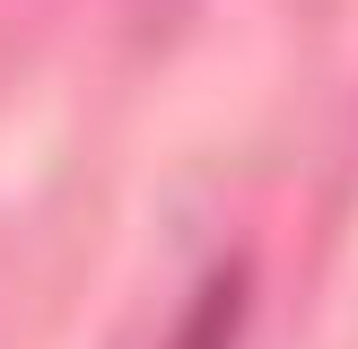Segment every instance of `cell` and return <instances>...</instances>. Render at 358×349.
I'll return each mask as SVG.
<instances>
[{"instance_id": "cell-1", "label": "cell", "mask_w": 358, "mask_h": 349, "mask_svg": "<svg viewBox=\"0 0 358 349\" xmlns=\"http://www.w3.org/2000/svg\"><path fill=\"white\" fill-rule=\"evenodd\" d=\"M245 332H254V271H245V262H219V271H201V288L184 297L166 349H245Z\"/></svg>"}]
</instances>
